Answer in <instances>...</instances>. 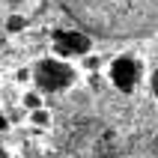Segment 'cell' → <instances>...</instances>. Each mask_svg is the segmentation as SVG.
Returning <instances> with one entry per match:
<instances>
[{
    "mask_svg": "<svg viewBox=\"0 0 158 158\" xmlns=\"http://www.w3.org/2000/svg\"><path fill=\"white\" fill-rule=\"evenodd\" d=\"M6 155H9V152H6V149H3V146H0V158H6Z\"/></svg>",
    "mask_w": 158,
    "mask_h": 158,
    "instance_id": "10",
    "label": "cell"
},
{
    "mask_svg": "<svg viewBox=\"0 0 158 158\" xmlns=\"http://www.w3.org/2000/svg\"><path fill=\"white\" fill-rule=\"evenodd\" d=\"M149 89H152V96H155V102H158V69L149 75Z\"/></svg>",
    "mask_w": 158,
    "mask_h": 158,
    "instance_id": "8",
    "label": "cell"
},
{
    "mask_svg": "<svg viewBox=\"0 0 158 158\" xmlns=\"http://www.w3.org/2000/svg\"><path fill=\"white\" fill-rule=\"evenodd\" d=\"M27 119H30V125H36V128H48V125L54 123V116L48 107H36V110H27Z\"/></svg>",
    "mask_w": 158,
    "mask_h": 158,
    "instance_id": "5",
    "label": "cell"
},
{
    "mask_svg": "<svg viewBox=\"0 0 158 158\" xmlns=\"http://www.w3.org/2000/svg\"><path fill=\"white\" fill-rule=\"evenodd\" d=\"M30 78H33V87L42 96H48V93H66V89H72L78 84V69L69 60L51 54V57H42L39 63H33Z\"/></svg>",
    "mask_w": 158,
    "mask_h": 158,
    "instance_id": "2",
    "label": "cell"
},
{
    "mask_svg": "<svg viewBox=\"0 0 158 158\" xmlns=\"http://www.w3.org/2000/svg\"><path fill=\"white\" fill-rule=\"evenodd\" d=\"M24 27H27V18L24 15H9L6 18V30H9V33H21Z\"/></svg>",
    "mask_w": 158,
    "mask_h": 158,
    "instance_id": "7",
    "label": "cell"
},
{
    "mask_svg": "<svg viewBox=\"0 0 158 158\" xmlns=\"http://www.w3.org/2000/svg\"><path fill=\"white\" fill-rule=\"evenodd\" d=\"M51 45H54V57H63V60H75V57L93 54V36H87L84 30H78V27L54 30Z\"/></svg>",
    "mask_w": 158,
    "mask_h": 158,
    "instance_id": "4",
    "label": "cell"
},
{
    "mask_svg": "<svg viewBox=\"0 0 158 158\" xmlns=\"http://www.w3.org/2000/svg\"><path fill=\"white\" fill-rule=\"evenodd\" d=\"M107 78L119 93H134L137 84L143 81V60L134 54H119L116 60H110Z\"/></svg>",
    "mask_w": 158,
    "mask_h": 158,
    "instance_id": "3",
    "label": "cell"
},
{
    "mask_svg": "<svg viewBox=\"0 0 158 158\" xmlns=\"http://www.w3.org/2000/svg\"><path fill=\"white\" fill-rule=\"evenodd\" d=\"M57 6L93 39L131 42L158 33V0H57Z\"/></svg>",
    "mask_w": 158,
    "mask_h": 158,
    "instance_id": "1",
    "label": "cell"
},
{
    "mask_svg": "<svg viewBox=\"0 0 158 158\" xmlns=\"http://www.w3.org/2000/svg\"><path fill=\"white\" fill-rule=\"evenodd\" d=\"M21 105H24V110H36V107H42V105H45V98H42V93L33 87V89H24Z\"/></svg>",
    "mask_w": 158,
    "mask_h": 158,
    "instance_id": "6",
    "label": "cell"
},
{
    "mask_svg": "<svg viewBox=\"0 0 158 158\" xmlns=\"http://www.w3.org/2000/svg\"><path fill=\"white\" fill-rule=\"evenodd\" d=\"M6 128H9V119H6V114H3V110H0V134L6 131Z\"/></svg>",
    "mask_w": 158,
    "mask_h": 158,
    "instance_id": "9",
    "label": "cell"
},
{
    "mask_svg": "<svg viewBox=\"0 0 158 158\" xmlns=\"http://www.w3.org/2000/svg\"><path fill=\"white\" fill-rule=\"evenodd\" d=\"M6 158H18V155H6Z\"/></svg>",
    "mask_w": 158,
    "mask_h": 158,
    "instance_id": "11",
    "label": "cell"
}]
</instances>
